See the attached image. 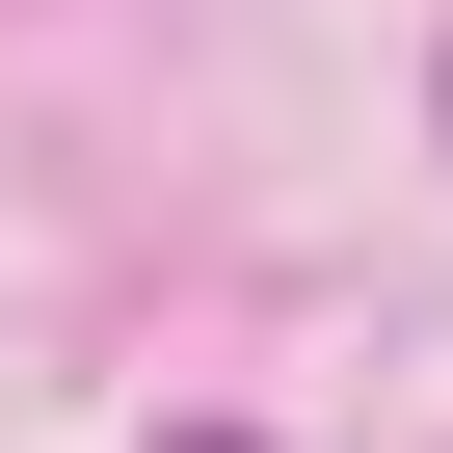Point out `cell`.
<instances>
[{
  "instance_id": "6da1fadb",
  "label": "cell",
  "mask_w": 453,
  "mask_h": 453,
  "mask_svg": "<svg viewBox=\"0 0 453 453\" xmlns=\"http://www.w3.org/2000/svg\"><path fill=\"white\" fill-rule=\"evenodd\" d=\"M160 453H267V426H160Z\"/></svg>"
}]
</instances>
